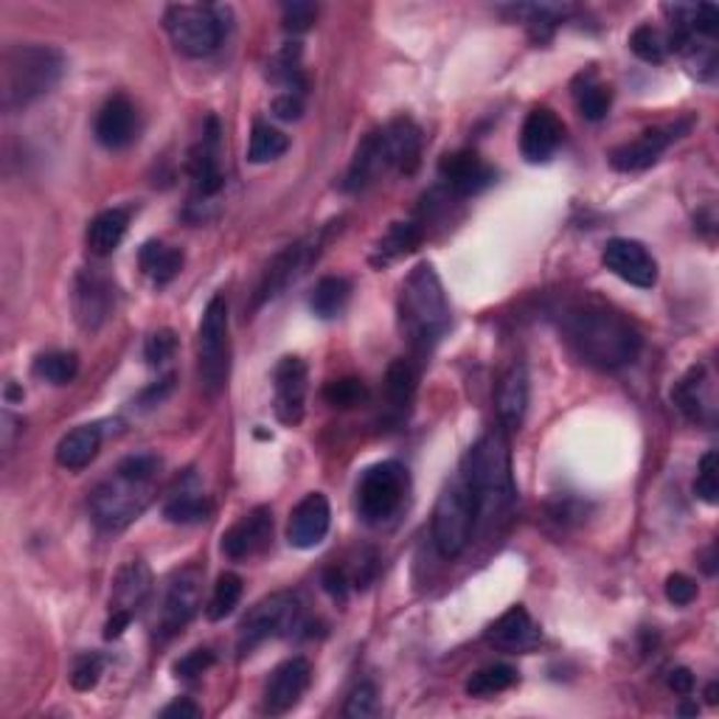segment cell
I'll return each instance as SVG.
<instances>
[{
	"instance_id": "cell-11",
	"label": "cell",
	"mask_w": 719,
	"mask_h": 719,
	"mask_svg": "<svg viewBox=\"0 0 719 719\" xmlns=\"http://www.w3.org/2000/svg\"><path fill=\"white\" fill-rule=\"evenodd\" d=\"M200 602H203V571L194 565L183 568L169 580L164 593V605H160L158 627H155V636L160 641L166 638L178 636L191 618L198 616Z\"/></svg>"
},
{
	"instance_id": "cell-23",
	"label": "cell",
	"mask_w": 719,
	"mask_h": 719,
	"mask_svg": "<svg viewBox=\"0 0 719 719\" xmlns=\"http://www.w3.org/2000/svg\"><path fill=\"white\" fill-rule=\"evenodd\" d=\"M540 627L535 625V618L529 616V610L520 605L503 613L495 625L486 630V641H490L495 650L512 652V655H517V652H531L537 643H540Z\"/></svg>"
},
{
	"instance_id": "cell-39",
	"label": "cell",
	"mask_w": 719,
	"mask_h": 719,
	"mask_svg": "<svg viewBox=\"0 0 719 719\" xmlns=\"http://www.w3.org/2000/svg\"><path fill=\"white\" fill-rule=\"evenodd\" d=\"M34 374L52 385H68L79 374V357L74 351H45L34 360Z\"/></svg>"
},
{
	"instance_id": "cell-34",
	"label": "cell",
	"mask_w": 719,
	"mask_h": 719,
	"mask_svg": "<svg viewBox=\"0 0 719 719\" xmlns=\"http://www.w3.org/2000/svg\"><path fill=\"white\" fill-rule=\"evenodd\" d=\"M675 402L692 422H706V411H711V400H708V382L703 366L692 369L677 382Z\"/></svg>"
},
{
	"instance_id": "cell-56",
	"label": "cell",
	"mask_w": 719,
	"mask_h": 719,
	"mask_svg": "<svg viewBox=\"0 0 719 719\" xmlns=\"http://www.w3.org/2000/svg\"><path fill=\"white\" fill-rule=\"evenodd\" d=\"M130 625H133V616H127V613H113L108 625H104V638H108V641H113V638H122L124 630H127Z\"/></svg>"
},
{
	"instance_id": "cell-58",
	"label": "cell",
	"mask_w": 719,
	"mask_h": 719,
	"mask_svg": "<svg viewBox=\"0 0 719 719\" xmlns=\"http://www.w3.org/2000/svg\"><path fill=\"white\" fill-rule=\"evenodd\" d=\"M697 711H700V708L692 706V703H686V706H681V714H683V717H692V714H697Z\"/></svg>"
},
{
	"instance_id": "cell-26",
	"label": "cell",
	"mask_w": 719,
	"mask_h": 719,
	"mask_svg": "<svg viewBox=\"0 0 719 719\" xmlns=\"http://www.w3.org/2000/svg\"><path fill=\"white\" fill-rule=\"evenodd\" d=\"M529 371L523 363H512L497 382V416L506 430H520L529 411Z\"/></svg>"
},
{
	"instance_id": "cell-4",
	"label": "cell",
	"mask_w": 719,
	"mask_h": 719,
	"mask_svg": "<svg viewBox=\"0 0 719 719\" xmlns=\"http://www.w3.org/2000/svg\"><path fill=\"white\" fill-rule=\"evenodd\" d=\"M464 484L475 501V515L481 520H495L506 515L515 503V478H512L509 441L503 434H486L478 439L464 461Z\"/></svg>"
},
{
	"instance_id": "cell-19",
	"label": "cell",
	"mask_w": 719,
	"mask_h": 719,
	"mask_svg": "<svg viewBox=\"0 0 719 719\" xmlns=\"http://www.w3.org/2000/svg\"><path fill=\"white\" fill-rule=\"evenodd\" d=\"M565 138V127H562L560 115L548 108H535L520 130V153L529 164H546L557 155Z\"/></svg>"
},
{
	"instance_id": "cell-25",
	"label": "cell",
	"mask_w": 719,
	"mask_h": 719,
	"mask_svg": "<svg viewBox=\"0 0 719 719\" xmlns=\"http://www.w3.org/2000/svg\"><path fill=\"white\" fill-rule=\"evenodd\" d=\"M385 172H391L389 155H385V144H382V130H374V133H369L360 141V147H357L355 158H351L349 172H346L344 189L363 191L371 183H377Z\"/></svg>"
},
{
	"instance_id": "cell-46",
	"label": "cell",
	"mask_w": 719,
	"mask_h": 719,
	"mask_svg": "<svg viewBox=\"0 0 719 719\" xmlns=\"http://www.w3.org/2000/svg\"><path fill=\"white\" fill-rule=\"evenodd\" d=\"M175 349H178V338H175L172 329H158L147 338V346H144V357H147L149 366H164L166 360H172Z\"/></svg>"
},
{
	"instance_id": "cell-52",
	"label": "cell",
	"mask_w": 719,
	"mask_h": 719,
	"mask_svg": "<svg viewBox=\"0 0 719 719\" xmlns=\"http://www.w3.org/2000/svg\"><path fill=\"white\" fill-rule=\"evenodd\" d=\"M273 113L281 122H299L304 113V99L299 93H279L273 99Z\"/></svg>"
},
{
	"instance_id": "cell-22",
	"label": "cell",
	"mask_w": 719,
	"mask_h": 719,
	"mask_svg": "<svg viewBox=\"0 0 719 719\" xmlns=\"http://www.w3.org/2000/svg\"><path fill=\"white\" fill-rule=\"evenodd\" d=\"M113 310V284L99 270H82L74 284V313L82 329L96 332Z\"/></svg>"
},
{
	"instance_id": "cell-57",
	"label": "cell",
	"mask_w": 719,
	"mask_h": 719,
	"mask_svg": "<svg viewBox=\"0 0 719 719\" xmlns=\"http://www.w3.org/2000/svg\"><path fill=\"white\" fill-rule=\"evenodd\" d=\"M172 382H175V377L169 374V377H166V380H160L158 385H153V389H149L147 394L141 396V402H144V405H147V407L149 405H158V402L164 400V396L169 394V391H172Z\"/></svg>"
},
{
	"instance_id": "cell-17",
	"label": "cell",
	"mask_w": 719,
	"mask_h": 719,
	"mask_svg": "<svg viewBox=\"0 0 719 719\" xmlns=\"http://www.w3.org/2000/svg\"><path fill=\"white\" fill-rule=\"evenodd\" d=\"M93 133L96 141H99L104 149H110V153L127 149L130 144L138 138V113H135V104L122 93L110 96L108 102L102 104V110H99V115H96Z\"/></svg>"
},
{
	"instance_id": "cell-8",
	"label": "cell",
	"mask_w": 719,
	"mask_h": 719,
	"mask_svg": "<svg viewBox=\"0 0 719 719\" xmlns=\"http://www.w3.org/2000/svg\"><path fill=\"white\" fill-rule=\"evenodd\" d=\"M220 9L203 3H175L166 9L164 26L172 37L175 48L186 57H209L223 43V18Z\"/></svg>"
},
{
	"instance_id": "cell-50",
	"label": "cell",
	"mask_w": 719,
	"mask_h": 719,
	"mask_svg": "<svg viewBox=\"0 0 719 719\" xmlns=\"http://www.w3.org/2000/svg\"><path fill=\"white\" fill-rule=\"evenodd\" d=\"M214 661H217V658H214L211 650H194L175 663V675L183 677V681H194L198 675H203L205 669L214 666Z\"/></svg>"
},
{
	"instance_id": "cell-59",
	"label": "cell",
	"mask_w": 719,
	"mask_h": 719,
	"mask_svg": "<svg viewBox=\"0 0 719 719\" xmlns=\"http://www.w3.org/2000/svg\"><path fill=\"white\" fill-rule=\"evenodd\" d=\"M706 697H708V703H717V683H711V686H708V692H706Z\"/></svg>"
},
{
	"instance_id": "cell-16",
	"label": "cell",
	"mask_w": 719,
	"mask_h": 719,
	"mask_svg": "<svg viewBox=\"0 0 719 719\" xmlns=\"http://www.w3.org/2000/svg\"><path fill=\"white\" fill-rule=\"evenodd\" d=\"M189 178L194 186V194L203 200L220 194L225 186V175L220 169V122L211 115L205 122L203 138L189 155Z\"/></svg>"
},
{
	"instance_id": "cell-37",
	"label": "cell",
	"mask_w": 719,
	"mask_h": 719,
	"mask_svg": "<svg viewBox=\"0 0 719 719\" xmlns=\"http://www.w3.org/2000/svg\"><path fill=\"white\" fill-rule=\"evenodd\" d=\"M287 149H290V138H287L281 130L270 127V124L265 122L254 124V133H250V144H248L250 164H270V160L281 158Z\"/></svg>"
},
{
	"instance_id": "cell-21",
	"label": "cell",
	"mask_w": 719,
	"mask_h": 719,
	"mask_svg": "<svg viewBox=\"0 0 719 719\" xmlns=\"http://www.w3.org/2000/svg\"><path fill=\"white\" fill-rule=\"evenodd\" d=\"M273 540V512L268 506L248 512L223 535V554L231 560H250Z\"/></svg>"
},
{
	"instance_id": "cell-13",
	"label": "cell",
	"mask_w": 719,
	"mask_h": 719,
	"mask_svg": "<svg viewBox=\"0 0 719 719\" xmlns=\"http://www.w3.org/2000/svg\"><path fill=\"white\" fill-rule=\"evenodd\" d=\"M310 681H313V666H310L306 658H290V661L279 663L273 669V675L268 677L261 708L273 714V717L293 711L306 688H310Z\"/></svg>"
},
{
	"instance_id": "cell-33",
	"label": "cell",
	"mask_w": 719,
	"mask_h": 719,
	"mask_svg": "<svg viewBox=\"0 0 719 719\" xmlns=\"http://www.w3.org/2000/svg\"><path fill=\"white\" fill-rule=\"evenodd\" d=\"M422 236L425 234H422V228L416 223H394L389 228V234L377 243V254L371 256V261H374L377 268H385V265L396 261L400 256L419 248Z\"/></svg>"
},
{
	"instance_id": "cell-45",
	"label": "cell",
	"mask_w": 719,
	"mask_h": 719,
	"mask_svg": "<svg viewBox=\"0 0 719 719\" xmlns=\"http://www.w3.org/2000/svg\"><path fill=\"white\" fill-rule=\"evenodd\" d=\"M377 714V688L371 683H360L355 692L349 694V700L344 706L346 719H369Z\"/></svg>"
},
{
	"instance_id": "cell-18",
	"label": "cell",
	"mask_w": 719,
	"mask_h": 719,
	"mask_svg": "<svg viewBox=\"0 0 719 719\" xmlns=\"http://www.w3.org/2000/svg\"><path fill=\"white\" fill-rule=\"evenodd\" d=\"M315 256H318V250H313V243H295L290 245V248L281 250V254L268 265L265 276H261V284L259 290H256L254 306L268 304V301H273L276 295L284 293L287 287L295 284V281L304 276L306 265H310Z\"/></svg>"
},
{
	"instance_id": "cell-20",
	"label": "cell",
	"mask_w": 719,
	"mask_h": 719,
	"mask_svg": "<svg viewBox=\"0 0 719 719\" xmlns=\"http://www.w3.org/2000/svg\"><path fill=\"white\" fill-rule=\"evenodd\" d=\"M332 523V506L326 501L324 492H310L304 501L299 503L287 523V540L290 546L310 551V548L321 546L324 537L329 535Z\"/></svg>"
},
{
	"instance_id": "cell-28",
	"label": "cell",
	"mask_w": 719,
	"mask_h": 719,
	"mask_svg": "<svg viewBox=\"0 0 719 719\" xmlns=\"http://www.w3.org/2000/svg\"><path fill=\"white\" fill-rule=\"evenodd\" d=\"M102 450V427L99 425H82L77 430L63 436L57 445V464L63 470L79 472L90 467V461Z\"/></svg>"
},
{
	"instance_id": "cell-6",
	"label": "cell",
	"mask_w": 719,
	"mask_h": 719,
	"mask_svg": "<svg viewBox=\"0 0 719 719\" xmlns=\"http://www.w3.org/2000/svg\"><path fill=\"white\" fill-rule=\"evenodd\" d=\"M407 490H411V475L405 467L400 461H380L357 481V515L369 526H382L402 509Z\"/></svg>"
},
{
	"instance_id": "cell-15",
	"label": "cell",
	"mask_w": 719,
	"mask_h": 719,
	"mask_svg": "<svg viewBox=\"0 0 719 719\" xmlns=\"http://www.w3.org/2000/svg\"><path fill=\"white\" fill-rule=\"evenodd\" d=\"M439 178L459 198H475L495 183V169L475 149H459L439 160Z\"/></svg>"
},
{
	"instance_id": "cell-7",
	"label": "cell",
	"mask_w": 719,
	"mask_h": 719,
	"mask_svg": "<svg viewBox=\"0 0 719 719\" xmlns=\"http://www.w3.org/2000/svg\"><path fill=\"white\" fill-rule=\"evenodd\" d=\"M475 501H472L470 486L464 484V478H456L441 490L439 501L434 509V540L441 557L456 560L467 551L475 531Z\"/></svg>"
},
{
	"instance_id": "cell-24",
	"label": "cell",
	"mask_w": 719,
	"mask_h": 719,
	"mask_svg": "<svg viewBox=\"0 0 719 719\" xmlns=\"http://www.w3.org/2000/svg\"><path fill=\"white\" fill-rule=\"evenodd\" d=\"M672 138H675V135H669V130H647V133L638 135L636 141H627V144L613 149L610 166L616 172H643V169H650L652 164H658V158L666 153Z\"/></svg>"
},
{
	"instance_id": "cell-10",
	"label": "cell",
	"mask_w": 719,
	"mask_h": 719,
	"mask_svg": "<svg viewBox=\"0 0 719 719\" xmlns=\"http://www.w3.org/2000/svg\"><path fill=\"white\" fill-rule=\"evenodd\" d=\"M299 610L301 605L295 593H273V596L261 598L259 605L250 607V613L239 625V638H236L239 655H248L270 638L287 636L299 621Z\"/></svg>"
},
{
	"instance_id": "cell-38",
	"label": "cell",
	"mask_w": 719,
	"mask_h": 719,
	"mask_svg": "<svg viewBox=\"0 0 719 719\" xmlns=\"http://www.w3.org/2000/svg\"><path fill=\"white\" fill-rule=\"evenodd\" d=\"M211 515V503L203 492H180L172 495L164 506V517L169 523H180V526H191V523H203Z\"/></svg>"
},
{
	"instance_id": "cell-31",
	"label": "cell",
	"mask_w": 719,
	"mask_h": 719,
	"mask_svg": "<svg viewBox=\"0 0 719 719\" xmlns=\"http://www.w3.org/2000/svg\"><path fill=\"white\" fill-rule=\"evenodd\" d=\"M138 261L141 270H144L155 284H169V281L180 273V268H183V250L158 243V239H149V243H144V248L138 250Z\"/></svg>"
},
{
	"instance_id": "cell-51",
	"label": "cell",
	"mask_w": 719,
	"mask_h": 719,
	"mask_svg": "<svg viewBox=\"0 0 719 719\" xmlns=\"http://www.w3.org/2000/svg\"><path fill=\"white\" fill-rule=\"evenodd\" d=\"M666 598L672 605L686 607L697 598V582L688 580L686 573H672L666 580Z\"/></svg>"
},
{
	"instance_id": "cell-53",
	"label": "cell",
	"mask_w": 719,
	"mask_h": 719,
	"mask_svg": "<svg viewBox=\"0 0 719 719\" xmlns=\"http://www.w3.org/2000/svg\"><path fill=\"white\" fill-rule=\"evenodd\" d=\"M324 587L335 602H346V596H349V576H346L344 568H329L324 573Z\"/></svg>"
},
{
	"instance_id": "cell-47",
	"label": "cell",
	"mask_w": 719,
	"mask_h": 719,
	"mask_svg": "<svg viewBox=\"0 0 719 719\" xmlns=\"http://www.w3.org/2000/svg\"><path fill=\"white\" fill-rule=\"evenodd\" d=\"M315 18H318V7L315 3H284L281 7V23H284L287 32L301 34L313 26Z\"/></svg>"
},
{
	"instance_id": "cell-41",
	"label": "cell",
	"mask_w": 719,
	"mask_h": 719,
	"mask_svg": "<svg viewBox=\"0 0 719 719\" xmlns=\"http://www.w3.org/2000/svg\"><path fill=\"white\" fill-rule=\"evenodd\" d=\"M610 102H613L610 88L596 82L593 77H587L585 85L576 90V108H580V113L585 115L587 122H602V119L607 115V110H610Z\"/></svg>"
},
{
	"instance_id": "cell-36",
	"label": "cell",
	"mask_w": 719,
	"mask_h": 719,
	"mask_svg": "<svg viewBox=\"0 0 719 719\" xmlns=\"http://www.w3.org/2000/svg\"><path fill=\"white\" fill-rule=\"evenodd\" d=\"M515 683H517V669L509 666V663H495V666L472 672L464 688L470 697H492V694H501L506 692V688H512Z\"/></svg>"
},
{
	"instance_id": "cell-14",
	"label": "cell",
	"mask_w": 719,
	"mask_h": 719,
	"mask_svg": "<svg viewBox=\"0 0 719 719\" xmlns=\"http://www.w3.org/2000/svg\"><path fill=\"white\" fill-rule=\"evenodd\" d=\"M310 391V369L301 357H284L276 366V402L273 411L281 425H301Z\"/></svg>"
},
{
	"instance_id": "cell-54",
	"label": "cell",
	"mask_w": 719,
	"mask_h": 719,
	"mask_svg": "<svg viewBox=\"0 0 719 719\" xmlns=\"http://www.w3.org/2000/svg\"><path fill=\"white\" fill-rule=\"evenodd\" d=\"M669 688H672L675 694H681V697H688V694L694 692V675L686 666L672 669V672H669Z\"/></svg>"
},
{
	"instance_id": "cell-35",
	"label": "cell",
	"mask_w": 719,
	"mask_h": 719,
	"mask_svg": "<svg viewBox=\"0 0 719 719\" xmlns=\"http://www.w3.org/2000/svg\"><path fill=\"white\" fill-rule=\"evenodd\" d=\"M349 295L351 284L344 276H326V279H321L318 284H315L313 295H310V306H313V313L318 315V318H338L346 310V304H349Z\"/></svg>"
},
{
	"instance_id": "cell-43",
	"label": "cell",
	"mask_w": 719,
	"mask_h": 719,
	"mask_svg": "<svg viewBox=\"0 0 719 719\" xmlns=\"http://www.w3.org/2000/svg\"><path fill=\"white\" fill-rule=\"evenodd\" d=\"M324 400L332 407H357L369 400V391L357 377H344V380H332L324 389Z\"/></svg>"
},
{
	"instance_id": "cell-29",
	"label": "cell",
	"mask_w": 719,
	"mask_h": 719,
	"mask_svg": "<svg viewBox=\"0 0 719 719\" xmlns=\"http://www.w3.org/2000/svg\"><path fill=\"white\" fill-rule=\"evenodd\" d=\"M149 587H153V573L141 560L130 562L127 568L119 571L113 591V613H127L135 618L138 607L147 602Z\"/></svg>"
},
{
	"instance_id": "cell-32",
	"label": "cell",
	"mask_w": 719,
	"mask_h": 719,
	"mask_svg": "<svg viewBox=\"0 0 719 719\" xmlns=\"http://www.w3.org/2000/svg\"><path fill=\"white\" fill-rule=\"evenodd\" d=\"M416 382H419V374H416L414 363L400 357L385 371V396H389V405L394 407L396 414L405 416L407 407L414 405L416 396Z\"/></svg>"
},
{
	"instance_id": "cell-12",
	"label": "cell",
	"mask_w": 719,
	"mask_h": 719,
	"mask_svg": "<svg viewBox=\"0 0 719 719\" xmlns=\"http://www.w3.org/2000/svg\"><path fill=\"white\" fill-rule=\"evenodd\" d=\"M602 261L610 273H616L618 279L638 287V290H652L658 284V261L636 239H621V236L610 239L605 245Z\"/></svg>"
},
{
	"instance_id": "cell-40",
	"label": "cell",
	"mask_w": 719,
	"mask_h": 719,
	"mask_svg": "<svg viewBox=\"0 0 719 719\" xmlns=\"http://www.w3.org/2000/svg\"><path fill=\"white\" fill-rule=\"evenodd\" d=\"M239 598H243V580L236 576V573H223L214 585V593H211L209 602V618L211 621H223L228 618L231 613L236 610L239 605Z\"/></svg>"
},
{
	"instance_id": "cell-48",
	"label": "cell",
	"mask_w": 719,
	"mask_h": 719,
	"mask_svg": "<svg viewBox=\"0 0 719 719\" xmlns=\"http://www.w3.org/2000/svg\"><path fill=\"white\" fill-rule=\"evenodd\" d=\"M115 470L130 478H138V481H155L160 472V459L153 452H138V456H127Z\"/></svg>"
},
{
	"instance_id": "cell-2",
	"label": "cell",
	"mask_w": 719,
	"mask_h": 719,
	"mask_svg": "<svg viewBox=\"0 0 719 719\" xmlns=\"http://www.w3.org/2000/svg\"><path fill=\"white\" fill-rule=\"evenodd\" d=\"M400 326L407 344L419 355H430L450 332V304L430 261L416 265L402 284Z\"/></svg>"
},
{
	"instance_id": "cell-42",
	"label": "cell",
	"mask_w": 719,
	"mask_h": 719,
	"mask_svg": "<svg viewBox=\"0 0 719 719\" xmlns=\"http://www.w3.org/2000/svg\"><path fill=\"white\" fill-rule=\"evenodd\" d=\"M630 48L643 63L658 65L669 57L666 37H663V32H658L655 26H638L636 32L630 34Z\"/></svg>"
},
{
	"instance_id": "cell-1",
	"label": "cell",
	"mask_w": 719,
	"mask_h": 719,
	"mask_svg": "<svg viewBox=\"0 0 719 719\" xmlns=\"http://www.w3.org/2000/svg\"><path fill=\"white\" fill-rule=\"evenodd\" d=\"M562 338L587 366L596 369H621L632 363L641 351V332L598 301H571L557 313Z\"/></svg>"
},
{
	"instance_id": "cell-5",
	"label": "cell",
	"mask_w": 719,
	"mask_h": 719,
	"mask_svg": "<svg viewBox=\"0 0 719 719\" xmlns=\"http://www.w3.org/2000/svg\"><path fill=\"white\" fill-rule=\"evenodd\" d=\"M153 481H138L115 470L90 492V517L99 529L119 531L144 515L153 501Z\"/></svg>"
},
{
	"instance_id": "cell-3",
	"label": "cell",
	"mask_w": 719,
	"mask_h": 719,
	"mask_svg": "<svg viewBox=\"0 0 719 719\" xmlns=\"http://www.w3.org/2000/svg\"><path fill=\"white\" fill-rule=\"evenodd\" d=\"M65 74V57L52 45H9L0 57V104L23 110L52 93Z\"/></svg>"
},
{
	"instance_id": "cell-27",
	"label": "cell",
	"mask_w": 719,
	"mask_h": 719,
	"mask_svg": "<svg viewBox=\"0 0 719 719\" xmlns=\"http://www.w3.org/2000/svg\"><path fill=\"white\" fill-rule=\"evenodd\" d=\"M382 144L389 155L391 169L402 175H414L422 160V130L411 119H394L382 130Z\"/></svg>"
},
{
	"instance_id": "cell-49",
	"label": "cell",
	"mask_w": 719,
	"mask_h": 719,
	"mask_svg": "<svg viewBox=\"0 0 719 719\" xmlns=\"http://www.w3.org/2000/svg\"><path fill=\"white\" fill-rule=\"evenodd\" d=\"M104 661L99 655H88L79 661V666L74 669V675H70V686L77 688V692H90L96 688L99 677H102Z\"/></svg>"
},
{
	"instance_id": "cell-44",
	"label": "cell",
	"mask_w": 719,
	"mask_h": 719,
	"mask_svg": "<svg viewBox=\"0 0 719 719\" xmlns=\"http://www.w3.org/2000/svg\"><path fill=\"white\" fill-rule=\"evenodd\" d=\"M694 492L700 501H706L708 506L719 501V459L717 452H706L700 459V470H697V481H694Z\"/></svg>"
},
{
	"instance_id": "cell-55",
	"label": "cell",
	"mask_w": 719,
	"mask_h": 719,
	"mask_svg": "<svg viewBox=\"0 0 719 719\" xmlns=\"http://www.w3.org/2000/svg\"><path fill=\"white\" fill-rule=\"evenodd\" d=\"M200 708L194 706V703L189 700H175L172 706H166L164 711H160V717L164 719H198L200 717Z\"/></svg>"
},
{
	"instance_id": "cell-9",
	"label": "cell",
	"mask_w": 719,
	"mask_h": 719,
	"mask_svg": "<svg viewBox=\"0 0 719 719\" xmlns=\"http://www.w3.org/2000/svg\"><path fill=\"white\" fill-rule=\"evenodd\" d=\"M228 357V301L225 295H214L205 306L198 332V371L209 394H220L225 389L231 369Z\"/></svg>"
},
{
	"instance_id": "cell-30",
	"label": "cell",
	"mask_w": 719,
	"mask_h": 719,
	"mask_svg": "<svg viewBox=\"0 0 719 719\" xmlns=\"http://www.w3.org/2000/svg\"><path fill=\"white\" fill-rule=\"evenodd\" d=\"M130 214L122 209H110L96 214L88 225V248L93 256H110L119 245H122L124 234H127Z\"/></svg>"
}]
</instances>
